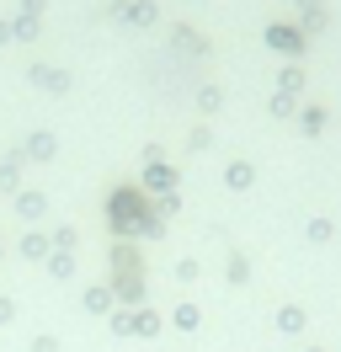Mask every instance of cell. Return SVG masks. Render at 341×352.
Segmentation results:
<instances>
[{"mask_svg":"<svg viewBox=\"0 0 341 352\" xmlns=\"http://www.w3.org/2000/svg\"><path fill=\"white\" fill-rule=\"evenodd\" d=\"M107 305H112V288H91V294H85V309H96V315H102Z\"/></svg>","mask_w":341,"mask_h":352,"instance_id":"cell-2","label":"cell"},{"mask_svg":"<svg viewBox=\"0 0 341 352\" xmlns=\"http://www.w3.org/2000/svg\"><path fill=\"white\" fill-rule=\"evenodd\" d=\"M277 326H283V331H304V309H283Z\"/></svg>","mask_w":341,"mask_h":352,"instance_id":"cell-3","label":"cell"},{"mask_svg":"<svg viewBox=\"0 0 341 352\" xmlns=\"http://www.w3.org/2000/svg\"><path fill=\"white\" fill-rule=\"evenodd\" d=\"M6 320H11V305H6V299H0V326H6Z\"/></svg>","mask_w":341,"mask_h":352,"instance_id":"cell-6","label":"cell"},{"mask_svg":"<svg viewBox=\"0 0 341 352\" xmlns=\"http://www.w3.org/2000/svg\"><path fill=\"white\" fill-rule=\"evenodd\" d=\"M139 320H128V331H139V336H160V315H149V309H133Z\"/></svg>","mask_w":341,"mask_h":352,"instance_id":"cell-1","label":"cell"},{"mask_svg":"<svg viewBox=\"0 0 341 352\" xmlns=\"http://www.w3.org/2000/svg\"><path fill=\"white\" fill-rule=\"evenodd\" d=\"M32 352H59V342H54V336H38V342H32Z\"/></svg>","mask_w":341,"mask_h":352,"instance_id":"cell-5","label":"cell"},{"mask_svg":"<svg viewBox=\"0 0 341 352\" xmlns=\"http://www.w3.org/2000/svg\"><path fill=\"white\" fill-rule=\"evenodd\" d=\"M309 352H325V347H309Z\"/></svg>","mask_w":341,"mask_h":352,"instance_id":"cell-7","label":"cell"},{"mask_svg":"<svg viewBox=\"0 0 341 352\" xmlns=\"http://www.w3.org/2000/svg\"><path fill=\"white\" fill-rule=\"evenodd\" d=\"M176 326H182V331H197V309L182 305V309H176Z\"/></svg>","mask_w":341,"mask_h":352,"instance_id":"cell-4","label":"cell"}]
</instances>
